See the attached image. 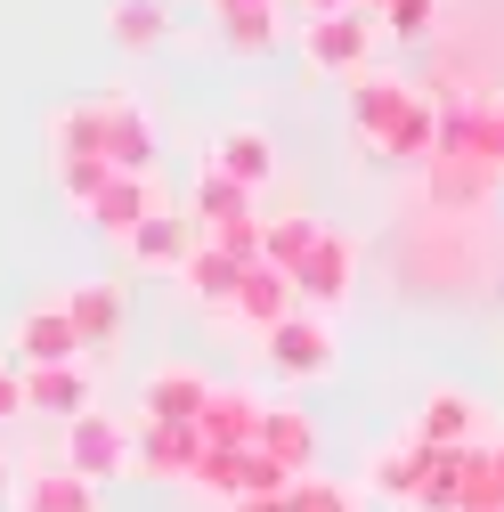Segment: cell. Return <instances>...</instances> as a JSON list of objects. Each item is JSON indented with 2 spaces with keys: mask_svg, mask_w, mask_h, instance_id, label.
<instances>
[{
  "mask_svg": "<svg viewBox=\"0 0 504 512\" xmlns=\"http://www.w3.org/2000/svg\"><path fill=\"white\" fill-rule=\"evenodd\" d=\"M9 504H17V512H106V488L82 480L74 464H33Z\"/></svg>",
  "mask_w": 504,
  "mask_h": 512,
  "instance_id": "obj_9",
  "label": "cell"
},
{
  "mask_svg": "<svg viewBox=\"0 0 504 512\" xmlns=\"http://www.w3.org/2000/svg\"><path fill=\"white\" fill-rule=\"evenodd\" d=\"M496 512H504V504H496Z\"/></svg>",
  "mask_w": 504,
  "mask_h": 512,
  "instance_id": "obj_40",
  "label": "cell"
},
{
  "mask_svg": "<svg viewBox=\"0 0 504 512\" xmlns=\"http://www.w3.org/2000/svg\"><path fill=\"white\" fill-rule=\"evenodd\" d=\"M350 277H358V252H350L342 228H326V244L293 269V293H301V309H334V301L350 293Z\"/></svg>",
  "mask_w": 504,
  "mask_h": 512,
  "instance_id": "obj_13",
  "label": "cell"
},
{
  "mask_svg": "<svg viewBox=\"0 0 504 512\" xmlns=\"http://www.w3.org/2000/svg\"><path fill=\"white\" fill-rule=\"evenodd\" d=\"M212 391H220V382H204L196 366H155L147 382H139V415L147 423H204V407H212Z\"/></svg>",
  "mask_w": 504,
  "mask_h": 512,
  "instance_id": "obj_5",
  "label": "cell"
},
{
  "mask_svg": "<svg viewBox=\"0 0 504 512\" xmlns=\"http://www.w3.org/2000/svg\"><path fill=\"white\" fill-rule=\"evenodd\" d=\"M106 41L147 57V49L171 41V9H163V0H106Z\"/></svg>",
  "mask_w": 504,
  "mask_h": 512,
  "instance_id": "obj_22",
  "label": "cell"
},
{
  "mask_svg": "<svg viewBox=\"0 0 504 512\" xmlns=\"http://www.w3.org/2000/svg\"><path fill=\"white\" fill-rule=\"evenodd\" d=\"M496 179L504 171H488L480 155H431V204L439 212H480L496 196Z\"/></svg>",
  "mask_w": 504,
  "mask_h": 512,
  "instance_id": "obj_17",
  "label": "cell"
},
{
  "mask_svg": "<svg viewBox=\"0 0 504 512\" xmlns=\"http://www.w3.org/2000/svg\"><path fill=\"white\" fill-rule=\"evenodd\" d=\"M358 9H366V17H391V9H399V0H358Z\"/></svg>",
  "mask_w": 504,
  "mask_h": 512,
  "instance_id": "obj_37",
  "label": "cell"
},
{
  "mask_svg": "<svg viewBox=\"0 0 504 512\" xmlns=\"http://www.w3.org/2000/svg\"><path fill=\"white\" fill-rule=\"evenodd\" d=\"M374 25H383V17H366V9H342V17H309V25H301V49H309V66H326V74H342V82L374 74V66H366V57H374Z\"/></svg>",
  "mask_w": 504,
  "mask_h": 512,
  "instance_id": "obj_4",
  "label": "cell"
},
{
  "mask_svg": "<svg viewBox=\"0 0 504 512\" xmlns=\"http://www.w3.org/2000/svg\"><path fill=\"white\" fill-rule=\"evenodd\" d=\"M196 244H204V228H196V212H155L131 244V269H147V277H179L187 261H196Z\"/></svg>",
  "mask_w": 504,
  "mask_h": 512,
  "instance_id": "obj_6",
  "label": "cell"
},
{
  "mask_svg": "<svg viewBox=\"0 0 504 512\" xmlns=\"http://www.w3.org/2000/svg\"><path fill=\"white\" fill-rule=\"evenodd\" d=\"M0 496H17V472H9V447H0Z\"/></svg>",
  "mask_w": 504,
  "mask_h": 512,
  "instance_id": "obj_36",
  "label": "cell"
},
{
  "mask_svg": "<svg viewBox=\"0 0 504 512\" xmlns=\"http://www.w3.org/2000/svg\"><path fill=\"white\" fill-rule=\"evenodd\" d=\"M131 439H139V472L147 480H196V464H204V431L196 423H139Z\"/></svg>",
  "mask_w": 504,
  "mask_h": 512,
  "instance_id": "obj_10",
  "label": "cell"
},
{
  "mask_svg": "<svg viewBox=\"0 0 504 512\" xmlns=\"http://www.w3.org/2000/svg\"><path fill=\"white\" fill-rule=\"evenodd\" d=\"M66 464H74L82 480L114 488L122 472H139V439L122 431L114 415H98V407H90V415H74V423H66Z\"/></svg>",
  "mask_w": 504,
  "mask_h": 512,
  "instance_id": "obj_3",
  "label": "cell"
},
{
  "mask_svg": "<svg viewBox=\"0 0 504 512\" xmlns=\"http://www.w3.org/2000/svg\"><path fill=\"white\" fill-rule=\"evenodd\" d=\"M49 155H57V163H106V106H98V98L66 106V114L49 122Z\"/></svg>",
  "mask_w": 504,
  "mask_h": 512,
  "instance_id": "obj_21",
  "label": "cell"
},
{
  "mask_svg": "<svg viewBox=\"0 0 504 512\" xmlns=\"http://www.w3.org/2000/svg\"><path fill=\"white\" fill-rule=\"evenodd\" d=\"M374 155H391V163H431V155H439V98H415V106L399 114V131L374 147Z\"/></svg>",
  "mask_w": 504,
  "mask_h": 512,
  "instance_id": "obj_26",
  "label": "cell"
},
{
  "mask_svg": "<svg viewBox=\"0 0 504 512\" xmlns=\"http://www.w3.org/2000/svg\"><path fill=\"white\" fill-rule=\"evenodd\" d=\"M212 171H228V179H244L252 196H261V187L277 179V139L261 131V122H228V131L212 139V155H204Z\"/></svg>",
  "mask_w": 504,
  "mask_h": 512,
  "instance_id": "obj_11",
  "label": "cell"
},
{
  "mask_svg": "<svg viewBox=\"0 0 504 512\" xmlns=\"http://www.w3.org/2000/svg\"><path fill=\"white\" fill-rule=\"evenodd\" d=\"M66 317H74L82 350H114L122 326H131V293L106 285V277H82V285H66Z\"/></svg>",
  "mask_w": 504,
  "mask_h": 512,
  "instance_id": "obj_7",
  "label": "cell"
},
{
  "mask_svg": "<svg viewBox=\"0 0 504 512\" xmlns=\"http://www.w3.org/2000/svg\"><path fill=\"white\" fill-rule=\"evenodd\" d=\"M204 512H244V504H204Z\"/></svg>",
  "mask_w": 504,
  "mask_h": 512,
  "instance_id": "obj_39",
  "label": "cell"
},
{
  "mask_svg": "<svg viewBox=\"0 0 504 512\" xmlns=\"http://www.w3.org/2000/svg\"><path fill=\"white\" fill-rule=\"evenodd\" d=\"M17 415H33V391H25V366L0 358V423H17Z\"/></svg>",
  "mask_w": 504,
  "mask_h": 512,
  "instance_id": "obj_31",
  "label": "cell"
},
{
  "mask_svg": "<svg viewBox=\"0 0 504 512\" xmlns=\"http://www.w3.org/2000/svg\"><path fill=\"white\" fill-rule=\"evenodd\" d=\"M236 9H269V0H212V17H236Z\"/></svg>",
  "mask_w": 504,
  "mask_h": 512,
  "instance_id": "obj_35",
  "label": "cell"
},
{
  "mask_svg": "<svg viewBox=\"0 0 504 512\" xmlns=\"http://www.w3.org/2000/svg\"><path fill=\"white\" fill-rule=\"evenodd\" d=\"M155 212H163V196H155V179H147V171H122V179L106 187V196H98L90 228H98V236H122V244H131V236H139V228H147Z\"/></svg>",
  "mask_w": 504,
  "mask_h": 512,
  "instance_id": "obj_15",
  "label": "cell"
},
{
  "mask_svg": "<svg viewBox=\"0 0 504 512\" xmlns=\"http://www.w3.org/2000/svg\"><path fill=\"white\" fill-rule=\"evenodd\" d=\"M187 212H196V228L212 236V228H228V220H252V187L204 163V171H196V204H187Z\"/></svg>",
  "mask_w": 504,
  "mask_h": 512,
  "instance_id": "obj_25",
  "label": "cell"
},
{
  "mask_svg": "<svg viewBox=\"0 0 504 512\" xmlns=\"http://www.w3.org/2000/svg\"><path fill=\"white\" fill-rule=\"evenodd\" d=\"M309 17H342V9H358V0H301Z\"/></svg>",
  "mask_w": 504,
  "mask_h": 512,
  "instance_id": "obj_34",
  "label": "cell"
},
{
  "mask_svg": "<svg viewBox=\"0 0 504 512\" xmlns=\"http://www.w3.org/2000/svg\"><path fill=\"white\" fill-rule=\"evenodd\" d=\"M431 17H439V0H399V9H391L383 25H391L399 41H423V33H431Z\"/></svg>",
  "mask_w": 504,
  "mask_h": 512,
  "instance_id": "obj_32",
  "label": "cell"
},
{
  "mask_svg": "<svg viewBox=\"0 0 504 512\" xmlns=\"http://www.w3.org/2000/svg\"><path fill=\"white\" fill-rule=\"evenodd\" d=\"M326 244V220H309V212H285V220H269V269H301L309 261V252H318Z\"/></svg>",
  "mask_w": 504,
  "mask_h": 512,
  "instance_id": "obj_27",
  "label": "cell"
},
{
  "mask_svg": "<svg viewBox=\"0 0 504 512\" xmlns=\"http://www.w3.org/2000/svg\"><path fill=\"white\" fill-rule=\"evenodd\" d=\"M82 358H90V350H82V334H74L66 301H41V309L17 317V366H82Z\"/></svg>",
  "mask_w": 504,
  "mask_h": 512,
  "instance_id": "obj_8",
  "label": "cell"
},
{
  "mask_svg": "<svg viewBox=\"0 0 504 512\" xmlns=\"http://www.w3.org/2000/svg\"><path fill=\"white\" fill-rule=\"evenodd\" d=\"M220 33H228L236 57H269V49H277V0H269V9H236V17H220Z\"/></svg>",
  "mask_w": 504,
  "mask_h": 512,
  "instance_id": "obj_29",
  "label": "cell"
},
{
  "mask_svg": "<svg viewBox=\"0 0 504 512\" xmlns=\"http://www.w3.org/2000/svg\"><path fill=\"white\" fill-rule=\"evenodd\" d=\"M25 391H33V415L74 423V415L98 407V374L90 366H25Z\"/></svg>",
  "mask_w": 504,
  "mask_h": 512,
  "instance_id": "obj_14",
  "label": "cell"
},
{
  "mask_svg": "<svg viewBox=\"0 0 504 512\" xmlns=\"http://www.w3.org/2000/svg\"><path fill=\"white\" fill-rule=\"evenodd\" d=\"M415 98H423V90H407L399 74H358V82H350V122H358V139H366V147H383Z\"/></svg>",
  "mask_w": 504,
  "mask_h": 512,
  "instance_id": "obj_12",
  "label": "cell"
},
{
  "mask_svg": "<svg viewBox=\"0 0 504 512\" xmlns=\"http://www.w3.org/2000/svg\"><path fill=\"white\" fill-rule=\"evenodd\" d=\"M261 399H252V391H212V407H204V447H261Z\"/></svg>",
  "mask_w": 504,
  "mask_h": 512,
  "instance_id": "obj_20",
  "label": "cell"
},
{
  "mask_svg": "<svg viewBox=\"0 0 504 512\" xmlns=\"http://www.w3.org/2000/svg\"><path fill=\"white\" fill-rule=\"evenodd\" d=\"M423 472H431V447H415V439H391L383 456L366 464V488H374V496H391V504H415Z\"/></svg>",
  "mask_w": 504,
  "mask_h": 512,
  "instance_id": "obj_23",
  "label": "cell"
},
{
  "mask_svg": "<svg viewBox=\"0 0 504 512\" xmlns=\"http://www.w3.org/2000/svg\"><path fill=\"white\" fill-rule=\"evenodd\" d=\"M179 285H187V301H204V309L220 317V309L236 301V285H244V269L228 261V252H220V244H196V261H187V269H179Z\"/></svg>",
  "mask_w": 504,
  "mask_h": 512,
  "instance_id": "obj_24",
  "label": "cell"
},
{
  "mask_svg": "<svg viewBox=\"0 0 504 512\" xmlns=\"http://www.w3.org/2000/svg\"><path fill=\"white\" fill-rule=\"evenodd\" d=\"M407 439L431 447V456H448V447H480V439H496V415H488L472 391H431V399L407 415Z\"/></svg>",
  "mask_w": 504,
  "mask_h": 512,
  "instance_id": "obj_2",
  "label": "cell"
},
{
  "mask_svg": "<svg viewBox=\"0 0 504 512\" xmlns=\"http://www.w3.org/2000/svg\"><path fill=\"white\" fill-rule=\"evenodd\" d=\"M496 504H504V439H496Z\"/></svg>",
  "mask_w": 504,
  "mask_h": 512,
  "instance_id": "obj_38",
  "label": "cell"
},
{
  "mask_svg": "<svg viewBox=\"0 0 504 512\" xmlns=\"http://www.w3.org/2000/svg\"><path fill=\"white\" fill-rule=\"evenodd\" d=\"M244 512H293V488H285V496H252Z\"/></svg>",
  "mask_w": 504,
  "mask_h": 512,
  "instance_id": "obj_33",
  "label": "cell"
},
{
  "mask_svg": "<svg viewBox=\"0 0 504 512\" xmlns=\"http://www.w3.org/2000/svg\"><path fill=\"white\" fill-rule=\"evenodd\" d=\"M301 309V293H293V277L285 269H244V285H236V326H252V334H269V326H285V317Z\"/></svg>",
  "mask_w": 504,
  "mask_h": 512,
  "instance_id": "obj_18",
  "label": "cell"
},
{
  "mask_svg": "<svg viewBox=\"0 0 504 512\" xmlns=\"http://www.w3.org/2000/svg\"><path fill=\"white\" fill-rule=\"evenodd\" d=\"M261 456H277L293 480L318 472V423H309L301 407H269V415H261Z\"/></svg>",
  "mask_w": 504,
  "mask_h": 512,
  "instance_id": "obj_19",
  "label": "cell"
},
{
  "mask_svg": "<svg viewBox=\"0 0 504 512\" xmlns=\"http://www.w3.org/2000/svg\"><path fill=\"white\" fill-rule=\"evenodd\" d=\"M293 512H366V504H358L342 480H318V472H301V480H293Z\"/></svg>",
  "mask_w": 504,
  "mask_h": 512,
  "instance_id": "obj_30",
  "label": "cell"
},
{
  "mask_svg": "<svg viewBox=\"0 0 504 512\" xmlns=\"http://www.w3.org/2000/svg\"><path fill=\"white\" fill-rule=\"evenodd\" d=\"M114 179H122L114 163H57V196H66V204L90 220V212H98V196H106Z\"/></svg>",
  "mask_w": 504,
  "mask_h": 512,
  "instance_id": "obj_28",
  "label": "cell"
},
{
  "mask_svg": "<svg viewBox=\"0 0 504 512\" xmlns=\"http://www.w3.org/2000/svg\"><path fill=\"white\" fill-rule=\"evenodd\" d=\"M98 106H106V163H114V171H147V163H155V131H147L139 98H131V90H106Z\"/></svg>",
  "mask_w": 504,
  "mask_h": 512,
  "instance_id": "obj_16",
  "label": "cell"
},
{
  "mask_svg": "<svg viewBox=\"0 0 504 512\" xmlns=\"http://www.w3.org/2000/svg\"><path fill=\"white\" fill-rule=\"evenodd\" d=\"M261 350H269V374H285V382H326V374H334V358H342L334 317H326V309H293L285 326H269V334H261Z\"/></svg>",
  "mask_w": 504,
  "mask_h": 512,
  "instance_id": "obj_1",
  "label": "cell"
}]
</instances>
